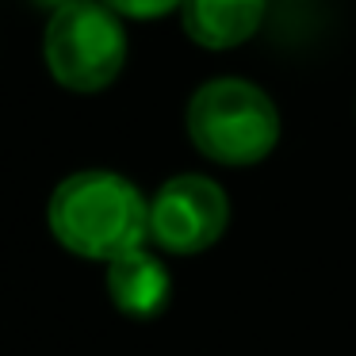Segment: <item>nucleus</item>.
I'll use <instances>...</instances> for the list:
<instances>
[{
    "label": "nucleus",
    "mask_w": 356,
    "mask_h": 356,
    "mask_svg": "<svg viewBox=\"0 0 356 356\" xmlns=\"http://www.w3.org/2000/svg\"><path fill=\"white\" fill-rule=\"evenodd\" d=\"M50 234L85 261H115L149 238V200L111 169H81L47 203Z\"/></svg>",
    "instance_id": "f257e3e1"
},
{
    "label": "nucleus",
    "mask_w": 356,
    "mask_h": 356,
    "mask_svg": "<svg viewBox=\"0 0 356 356\" xmlns=\"http://www.w3.org/2000/svg\"><path fill=\"white\" fill-rule=\"evenodd\" d=\"M188 138L207 161L245 169L276 149L280 111L261 85L245 77H215L192 92L184 111Z\"/></svg>",
    "instance_id": "f03ea898"
},
{
    "label": "nucleus",
    "mask_w": 356,
    "mask_h": 356,
    "mask_svg": "<svg viewBox=\"0 0 356 356\" xmlns=\"http://www.w3.org/2000/svg\"><path fill=\"white\" fill-rule=\"evenodd\" d=\"M127 50L123 19L100 0H65L42 27V62L65 92L92 96L115 85Z\"/></svg>",
    "instance_id": "7ed1b4c3"
},
{
    "label": "nucleus",
    "mask_w": 356,
    "mask_h": 356,
    "mask_svg": "<svg viewBox=\"0 0 356 356\" xmlns=\"http://www.w3.org/2000/svg\"><path fill=\"white\" fill-rule=\"evenodd\" d=\"M226 222H230V200L222 184L203 172H180L165 180L149 200V238L165 253H203L226 234Z\"/></svg>",
    "instance_id": "20e7f679"
},
{
    "label": "nucleus",
    "mask_w": 356,
    "mask_h": 356,
    "mask_svg": "<svg viewBox=\"0 0 356 356\" xmlns=\"http://www.w3.org/2000/svg\"><path fill=\"white\" fill-rule=\"evenodd\" d=\"M268 0H184L180 27L203 50H234L264 24Z\"/></svg>",
    "instance_id": "39448f33"
},
{
    "label": "nucleus",
    "mask_w": 356,
    "mask_h": 356,
    "mask_svg": "<svg viewBox=\"0 0 356 356\" xmlns=\"http://www.w3.org/2000/svg\"><path fill=\"white\" fill-rule=\"evenodd\" d=\"M108 295L127 318H146L161 314L172 295V276L154 253L131 249V253L108 261Z\"/></svg>",
    "instance_id": "423d86ee"
},
{
    "label": "nucleus",
    "mask_w": 356,
    "mask_h": 356,
    "mask_svg": "<svg viewBox=\"0 0 356 356\" xmlns=\"http://www.w3.org/2000/svg\"><path fill=\"white\" fill-rule=\"evenodd\" d=\"M119 19H161L169 12H180L184 0H100Z\"/></svg>",
    "instance_id": "0eeeda50"
}]
</instances>
